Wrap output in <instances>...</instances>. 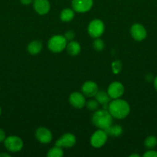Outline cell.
<instances>
[{
	"instance_id": "7a4b0ae2",
	"label": "cell",
	"mask_w": 157,
	"mask_h": 157,
	"mask_svg": "<svg viewBox=\"0 0 157 157\" xmlns=\"http://www.w3.org/2000/svg\"><path fill=\"white\" fill-rule=\"evenodd\" d=\"M92 122L93 125L98 129L106 130L113 123V117L107 109H101L94 111L92 117Z\"/></svg>"
},
{
	"instance_id": "9a60e30c",
	"label": "cell",
	"mask_w": 157,
	"mask_h": 157,
	"mask_svg": "<svg viewBox=\"0 0 157 157\" xmlns=\"http://www.w3.org/2000/svg\"><path fill=\"white\" fill-rule=\"evenodd\" d=\"M95 98L99 104L103 106L104 109H107L111 100V98L108 94L107 92L103 91V90H99L96 94L95 95Z\"/></svg>"
},
{
	"instance_id": "8fae6325",
	"label": "cell",
	"mask_w": 157,
	"mask_h": 157,
	"mask_svg": "<svg viewBox=\"0 0 157 157\" xmlns=\"http://www.w3.org/2000/svg\"><path fill=\"white\" fill-rule=\"evenodd\" d=\"M35 138L37 140L42 144H48L52 141V133L50 130L45 127H40L35 130Z\"/></svg>"
},
{
	"instance_id": "277c9868",
	"label": "cell",
	"mask_w": 157,
	"mask_h": 157,
	"mask_svg": "<svg viewBox=\"0 0 157 157\" xmlns=\"http://www.w3.org/2000/svg\"><path fill=\"white\" fill-rule=\"evenodd\" d=\"M3 143L6 150L11 153H18L21 151L24 146L23 140L18 136H8Z\"/></svg>"
},
{
	"instance_id": "d4e9b609",
	"label": "cell",
	"mask_w": 157,
	"mask_h": 157,
	"mask_svg": "<svg viewBox=\"0 0 157 157\" xmlns=\"http://www.w3.org/2000/svg\"><path fill=\"white\" fill-rule=\"evenodd\" d=\"M122 69V64L119 61H115L112 64V70H113L114 73H119L120 70Z\"/></svg>"
},
{
	"instance_id": "ba28073f",
	"label": "cell",
	"mask_w": 157,
	"mask_h": 157,
	"mask_svg": "<svg viewBox=\"0 0 157 157\" xmlns=\"http://www.w3.org/2000/svg\"><path fill=\"white\" fill-rule=\"evenodd\" d=\"M130 34L132 38L136 41H143L147 36L146 28L139 23H135L131 26Z\"/></svg>"
},
{
	"instance_id": "cb8c5ba5",
	"label": "cell",
	"mask_w": 157,
	"mask_h": 157,
	"mask_svg": "<svg viewBox=\"0 0 157 157\" xmlns=\"http://www.w3.org/2000/svg\"><path fill=\"white\" fill-rule=\"evenodd\" d=\"M64 37L67 40V41H72L75 38V32H72V31H68V32H66L65 33Z\"/></svg>"
},
{
	"instance_id": "603a6c76",
	"label": "cell",
	"mask_w": 157,
	"mask_h": 157,
	"mask_svg": "<svg viewBox=\"0 0 157 157\" xmlns=\"http://www.w3.org/2000/svg\"><path fill=\"white\" fill-rule=\"evenodd\" d=\"M86 105L89 110H90V111H95V110H98L99 104L96 100H89L86 103Z\"/></svg>"
},
{
	"instance_id": "7c38bea8",
	"label": "cell",
	"mask_w": 157,
	"mask_h": 157,
	"mask_svg": "<svg viewBox=\"0 0 157 157\" xmlns=\"http://www.w3.org/2000/svg\"><path fill=\"white\" fill-rule=\"evenodd\" d=\"M69 104L75 109H82L86 105V98L83 94L79 92H73L69 95Z\"/></svg>"
},
{
	"instance_id": "4fadbf2b",
	"label": "cell",
	"mask_w": 157,
	"mask_h": 157,
	"mask_svg": "<svg viewBox=\"0 0 157 157\" xmlns=\"http://www.w3.org/2000/svg\"><path fill=\"white\" fill-rule=\"evenodd\" d=\"M32 5L35 12L41 15L49 13L51 9V5L49 0H33Z\"/></svg>"
},
{
	"instance_id": "484cf974",
	"label": "cell",
	"mask_w": 157,
	"mask_h": 157,
	"mask_svg": "<svg viewBox=\"0 0 157 157\" xmlns=\"http://www.w3.org/2000/svg\"><path fill=\"white\" fill-rule=\"evenodd\" d=\"M143 157H157V151L149 150L143 155Z\"/></svg>"
},
{
	"instance_id": "f546056e",
	"label": "cell",
	"mask_w": 157,
	"mask_h": 157,
	"mask_svg": "<svg viewBox=\"0 0 157 157\" xmlns=\"http://www.w3.org/2000/svg\"><path fill=\"white\" fill-rule=\"evenodd\" d=\"M153 84H154V87H155V90H156V91H157V76L155 77V79H154V83H153Z\"/></svg>"
},
{
	"instance_id": "4dcf8cb0",
	"label": "cell",
	"mask_w": 157,
	"mask_h": 157,
	"mask_svg": "<svg viewBox=\"0 0 157 157\" xmlns=\"http://www.w3.org/2000/svg\"><path fill=\"white\" fill-rule=\"evenodd\" d=\"M129 157H140V155L136 154V153H133V154H131Z\"/></svg>"
},
{
	"instance_id": "ac0fdd59",
	"label": "cell",
	"mask_w": 157,
	"mask_h": 157,
	"mask_svg": "<svg viewBox=\"0 0 157 157\" xmlns=\"http://www.w3.org/2000/svg\"><path fill=\"white\" fill-rule=\"evenodd\" d=\"M74 17H75V11L69 8L62 9L59 15L60 19L63 22H69L73 19Z\"/></svg>"
},
{
	"instance_id": "f1b7e54d",
	"label": "cell",
	"mask_w": 157,
	"mask_h": 157,
	"mask_svg": "<svg viewBox=\"0 0 157 157\" xmlns=\"http://www.w3.org/2000/svg\"><path fill=\"white\" fill-rule=\"evenodd\" d=\"M0 157H10V155H9V153H0Z\"/></svg>"
},
{
	"instance_id": "4316f807",
	"label": "cell",
	"mask_w": 157,
	"mask_h": 157,
	"mask_svg": "<svg viewBox=\"0 0 157 157\" xmlns=\"http://www.w3.org/2000/svg\"><path fill=\"white\" fill-rule=\"evenodd\" d=\"M6 138V132H5L2 129L0 128V143L4 142V140Z\"/></svg>"
},
{
	"instance_id": "30bf717a",
	"label": "cell",
	"mask_w": 157,
	"mask_h": 157,
	"mask_svg": "<svg viewBox=\"0 0 157 157\" xmlns=\"http://www.w3.org/2000/svg\"><path fill=\"white\" fill-rule=\"evenodd\" d=\"M125 88L123 84L119 81H113L109 85L107 89V93L111 99L120 98L123 95Z\"/></svg>"
},
{
	"instance_id": "3957f363",
	"label": "cell",
	"mask_w": 157,
	"mask_h": 157,
	"mask_svg": "<svg viewBox=\"0 0 157 157\" xmlns=\"http://www.w3.org/2000/svg\"><path fill=\"white\" fill-rule=\"evenodd\" d=\"M67 40L64 35H53L48 41V48L53 53H60L66 48Z\"/></svg>"
},
{
	"instance_id": "8992f818",
	"label": "cell",
	"mask_w": 157,
	"mask_h": 157,
	"mask_svg": "<svg viewBox=\"0 0 157 157\" xmlns=\"http://www.w3.org/2000/svg\"><path fill=\"white\" fill-rule=\"evenodd\" d=\"M108 139V134L106 130L99 129L94 132L90 137V144L94 148H101L106 144Z\"/></svg>"
},
{
	"instance_id": "1f68e13d",
	"label": "cell",
	"mask_w": 157,
	"mask_h": 157,
	"mask_svg": "<svg viewBox=\"0 0 157 157\" xmlns=\"http://www.w3.org/2000/svg\"><path fill=\"white\" fill-rule=\"evenodd\" d=\"M1 114H2V108L1 107H0V116H1Z\"/></svg>"
},
{
	"instance_id": "e0dca14e",
	"label": "cell",
	"mask_w": 157,
	"mask_h": 157,
	"mask_svg": "<svg viewBox=\"0 0 157 157\" xmlns=\"http://www.w3.org/2000/svg\"><path fill=\"white\" fill-rule=\"evenodd\" d=\"M66 51L71 56H76L81 52V45L75 41H71L66 45Z\"/></svg>"
},
{
	"instance_id": "5bb4252c",
	"label": "cell",
	"mask_w": 157,
	"mask_h": 157,
	"mask_svg": "<svg viewBox=\"0 0 157 157\" xmlns=\"http://www.w3.org/2000/svg\"><path fill=\"white\" fill-rule=\"evenodd\" d=\"M98 91L99 87L96 83L94 81H87L83 83V86H82V92L84 96L88 97V98L95 97Z\"/></svg>"
},
{
	"instance_id": "83f0119b",
	"label": "cell",
	"mask_w": 157,
	"mask_h": 157,
	"mask_svg": "<svg viewBox=\"0 0 157 157\" xmlns=\"http://www.w3.org/2000/svg\"><path fill=\"white\" fill-rule=\"evenodd\" d=\"M32 2H33V0H20V2L23 6H28V5L32 3Z\"/></svg>"
},
{
	"instance_id": "44dd1931",
	"label": "cell",
	"mask_w": 157,
	"mask_h": 157,
	"mask_svg": "<svg viewBox=\"0 0 157 157\" xmlns=\"http://www.w3.org/2000/svg\"><path fill=\"white\" fill-rule=\"evenodd\" d=\"M144 146L149 150L155 148L157 146V138L155 136H149L145 139Z\"/></svg>"
},
{
	"instance_id": "6da1fadb",
	"label": "cell",
	"mask_w": 157,
	"mask_h": 157,
	"mask_svg": "<svg viewBox=\"0 0 157 157\" xmlns=\"http://www.w3.org/2000/svg\"><path fill=\"white\" fill-rule=\"evenodd\" d=\"M107 110L115 119L122 120L128 117L130 113V106L129 103L121 98L112 99L108 105Z\"/></svg>"
},
{
	"instance_id": "7402d4cb",
	"label": "cell",
	"mask_w": 157,
	"mask_h": 157,
	"mask_svg": "<svg viewBox=\"0 0 157 157\" xmlns=\"http://www.w3.org/2000/svg\"><path fill=\"white\" fill-rule=\"evenodd\" d=\"M92 46H93V48L96 52H101L105 48V43L101 38H95V40H94L93 43H92Z\"/></svg>"
},
{
	"instance_id": "d6986e66",
	"label": "cell",
	"mask_w": 157,
	"mask_h": 157,
	"mask_svg": "<svg viewBox=\"0 0 157 157\" xmlns=\"http://www.w3.org/2000/svg\"><path fill=\"white\" fill-rule=\"evenodd\" d=\"M123 127H121L120 125H112L107 128L106 130V132L107 133L108 136H114V137H118L120 135L123 133Z\"/></svg>"
},
{
	"instance_id": "5b68a950",
	"label": "cell",
	"mask_w": 157,
	"mask_h": 157,
	"mask_svg": "<svg viewBox=\"0 0 157 157\" xmlns=\"http://www.w3.org/2000/svg\"><path fill=\"white\" fill-rule=\"evenodd\" d=\"M88 33L92 38H100L105 32V24L101 19L95 18L89 22L88 25Z\"/></svg>"
},
{
	"instance_id": "52a82bcc",
	"label": "cell",
	"mask_w": 157,
	"mask_h": 157,
	"mask_svg": "<svg viewBox=\"0 0 157 157\" xmlns=\"http://www.w3.org/2000/svg\"><path fill=\"white\" fill-rule=\"evenodd\" d=\"M93 6V0H72V8L75 12L86 13Z\"/></svg>"
},
{
	"instance_id": "9c48e42d",
	"label": "cell",
	"mask_w": 157,
	"mask_h": 157,
	"mask_svg": "<svg viewBox=\"0 0 157 157\" xmlns=\"http://www.w3.org/2000/svg\"><path fill=\"white\" fill-rule=\"evenodd\" d=\"M76 144V137L71 133H66L58 138L55 142V146L62 148H71Z\"/></svg>"
},
{
	"instance_id": "2e32d148",
	"label": "cell",
	"mask_w": 157,
	"mask_h": 157,
	"mask_svg": "<svg viewBox=\"0 0 157 157\" xmlns=\"http://www.w3.org/2000/svg\"><path fill=\"white\" fill-rule=\"evenodd\" d=\"M42 49V43L38 40H33L29 43L27 46V52L32 55H36L40 53Z\"/></svg>"
},
{
	"instance_id": "ffe728a7",
	"label": "cell",
	"mask_w": 157,
	"mask_h": 157,
	"mask_svg": "<svg viewBox=\"0 0 157 157\" xmlns=\"http://www.w3.org/2000/svg\"><path fill=\"white\" fill-rule=\"evenodd\" d=\"M63 155H64V152H63L62 148L55 146L48 151L46 156L48 157H62Z\"/></svg>"
}]
</instances>
